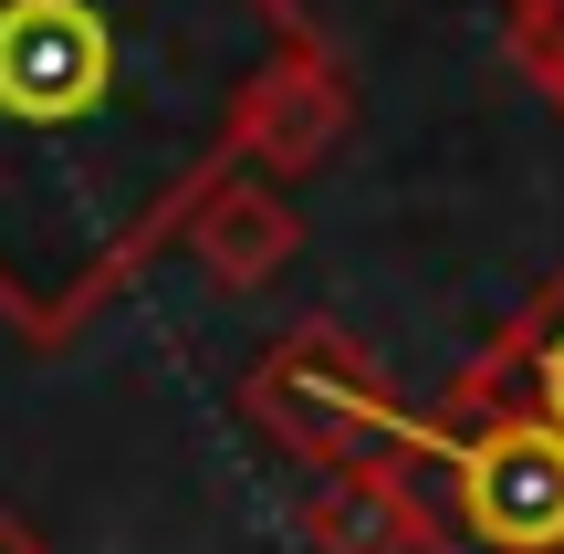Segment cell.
<instances>
[{"label": "cell", "instance_id": "6da1fadb", "mask_svg": "<svg viewBox=\"0 0 564 554\" xmlns=\"http://www.w3.org/2000/svg\"><path fill=\"white\" fill-rule=\"evenodd\" d=\"M303 0H0V325L74 346L241 178Z\"/></svg>", "mask_w": 564, "mask_h": 554}, {"label": "cell", "instance_id": "7a4b0ae2", "mask_svg": "<svg viewBox=\"0 0 564 554\" xmlns=\"http://www.w3.org/2000/svg\"><path fill=\"white\" fill-rule=\"evenodd\" d=\"M377 471L419 513V554H564V439L470 377L398 419Z\"/></svg>", "mask_w": 564, "mask_h": 554}, {"label": "cell", "instance_id": "3957f363", "mask_svg": "<svg viewBox=\"0 0 564 554\" xmlns=\"http://www.w3.org/2000/svg\"><path fill=\"white\" fill-rule=\"evenodd\" d=\"M241 419L272 439L282 460H303V471H324V481H356V471H377V460H387V439H398L408 398L377 377V356H366L345 325L303 314L282 346L251 356Z\"/></svg>", "mask_w": 564, "mask_h": 554}, {"label": "cell", "instance_id": "277c9868", "mask_svg": "<svg viewBox=\"0 0 564 554\" xmlns=\"http://www.w3.org/2000/svg\"><path fill=\"white\" fill-rule=\"evenodd\" d=\"M345 126H356V84H345L335 42H303V53L262 84V116H251V157L241 167L272 178V188H293V178H314V167L345 146Z\"/></svg>", "mask_w": 564, "mask_h": 554}, {"label": "cell", "instance_id": "5b68a950", "mask_svg": "<svg viewBox=\"0 0 564 554\" xmlns=\"http://www.w3.org/2000/svg\"><path fill=\"white\" fill-rule=\"evenodd\" d=\"M178 251H188L220 293H262L272 272L303 251V209L282 199L272 178H251V167H241V178H220L199 209H188V241H178Z\"/></svg>", "mask_w": 564, "mask_h": 554}, {"label": "cell", "instance_id": "8992f818", "mask_svg": "<svg viewBox=\"0 0 564 554\" xmlns=\"http://www.w3.org/2000/svg\"><path fill=\"white\" fill-rule=\"evenodd\" d=\"M460 377H470V388H491V398H512V409H533V419L564 439V262L533 283V304L512 314V325L491 335Z\"/></svg>", "mask_w": 564, "mask_h": 554}, {"label": "cell", "instance_id": "52a82bcc", "mask_svg": "<svg viewBox=\"0 0 564 554\" xmlns=\"http://www.w3.org/2000/svg\"><path fill=\"white\" fill-rule=\"evenodd\" d=\"M293 523H303V544H314V554H419V513L398 502V481H387V471L324 481Z\"/></svg>", "mask_w": 564, "mask_h": 554}, {"label": "cell", "instance_id": "ba28073f", "mask_svg": "<svg viewBox=\"0 0 564 554\" xmlns=\"http://www.w3.org/2000/svg\"><path fill=\"white\" fill-rule=\"evenodd\" d=\"M502 42H512V74H523L533 95L564 116V0H512Z\"/></svg>", "mask_w": 564, "mask_h": 554}, {"label": "cell", "instance_id": "9c48e42d", "mask_svg": "<svg viewBox=\"0 0 564 554\" xmlns=\"http://www.w3.org/2000/svg\"><path fill=\"white\" fill-rule=\"evenodd\" d=\"M0 554H53V544H42V534H32L21 513H0Z\"/></svg>", "mask_w": 564, "mask_h": 554}]
</instances>
